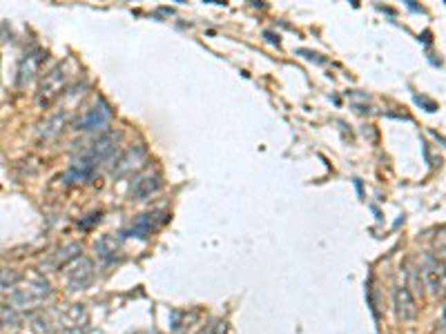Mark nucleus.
<instances>
[{"label":"nucleus","mask_w":446,"mask_h":334,"mask_svg":"<svg viewBox=\"0 0 446 334\" xmlns=\"http://www.w3.org/2000/svg\"><path fill=\"white\" fill-rule=\"evenodd\" d=\"M112 107L107 103H96L94 107H89L85 114L76 120V129L81 131H96V129H105L112 123Z\"/></svg>","instance_id":"nucleus-7"},{"label":"nucleus","mask_w":446,"mask_h":334,"mask_svg":"<svg viewBox=\"0 0 446 334\" xmlns=\"http://www.w3.org/2000/svg\"><path fill=\"white\" fill-rule=\"evenodd\" d=\"M49 321H52L54 334H85L89 328V315L83 306L69 303L65 308L49 310Z\"/></svg>","instance_id":"nucleus-2"},{"label":"nucleus","mask_w":446,"mask_h":334,"mask_svg":"<svg viewBox=\"0 0 446 334\" xmlns=\"http://www.w3.org/2000/svg\"><path fill=\"white\" fill-rule=\"evenodd\" d=\"M118 143H121V134H118V131H105V134L92 140L89 145H85L81 149V154L89 156L92 160H96V163H101V160H107L116 154Z\"/></svg>","instance_id":"nucleus-6"},{"label":"nucleus","mask_w":446,"mask_h":334,"mask_svg":"<svg viewBox=\"0 0 446 334\" xmlns=\"http://www.w3.org/2000/svg\"><path fill=\"white\" fill-rule=\"evenodd\" d=\"M163 185V180H161V174L158 171H145V174H138L134 180H132V185H130V196L134 201H147V198H152L158 189H161Z\"/></svg>","instance_id":"nucleus-10"},{"label":"nucleus","mask_w":446,"mask_h":334,"mask_svg":"<svg viewBox=\"0 0 446 334\" xmlns=\"http://www.w3.org/2000/svg\"><path fill=\"white\" fill-rule=\"evenodd\" d=\"M21 281H23V275L16 268H0V290L12 292Z\"/></svg>","instance_id":"nucleus-17"},{"label":"nucleus","mask_w":446,"mask_h":334,"mask_svg":"<svg viewBox=\"0 0 446 334\" xmlns=\"http://www.w3.org/2000/svg\"><path fill=\"white\" fill-rule=\"evenodd\" d=\"M67 78H69V74H67V67L63 63H58V65H54L52 69H49V72L43 76L41 85H38V92H36L38 105H41V107L52 105L54 100L65 92Z\"/></svg>","instance_id":"nucleus-3"},{"label":"nucleus","mask_w":446,"mask_h":334,"mask_svg":"<svg viewBox=\"0 0 446 334\" xmlns=\"http://www.w3.org/2000/svg\"><path fill=\"white\" fill-rule=\"evenodd\" d=\"M43 58H45V54L41 52V49H34V52L23 56L21 65H18V85L25 87L29 80L38 74V69H41V65H43Z\"/></svg>","instance_id":"nucleus-13"},{"label":"nucleus","mask_w":446,"mask_h":334,"mask_svg":"<svg viewBox=\"0 0 446 334\" xmlns=\"http://www.w3.org/2000/svg\"><path fill=\"white\" fill-rule=\"evenodd\" d=\"M94 279H96L94 261L87 257H78L65 268V283H67V288L74 292L87 290L94 283Z\"/></svg>","instance_id":"nucleus-4"},{"label":"nucleus","mask_w":446,"mask_h":334,"mask_svg":"<svg viewBox=\"0 0 446 334\" xmlns=\"http://www.w3.org/2000/svg\"><path fill=\"white\" fill-rule=\"evenodd\" d=\"M96 160H92L89 156H83V154H78L74 160H72V165H69V169L65 171V183H85V180H89L94 176V171H96Z\"/></svg>","instance_id":"nucleus-11"},{"label":"nucleus","mask_w":446,"mask_h":334,"mask_svg":"<svg viewBox=\"0 0 446 334\" xmlns=\"http://www.w3.org/2000/svg\"><path fill=\"white\" fill-rule=\"evenodd\" d=\"M14 321V308L12 306H0V330L7 328Z\"/></svg>","instance_id":"nucleus-19"},{"label":"nucleus","mask_w":446,"mask_h":334,"mask_svg":"<svg viewBox=\"0 0 446 334\" xmlns=\"http://www.w3.org/2000/svg\"><path fill=\"white\" fill-rule=\"evenodd\" d=\"M69 123V111H56L49 118H45L41 125H38V136L41 138H54L67 127Z\"/></svg>","instance_id":"nucleus-15"},{"label":"nucleus","mask_w":446,"mask_h":334,"mask_svg":"<svg viewBox=\"0 0 446 334\" xmlns=\"http://www.w3.org/2000/svg\"><path fill=\"white\" fill-rule=\"evenodd\" d=\"M424 283L433 297L446 295V259L431 257L424 266Z\"/></svg>","instance_id":"nucleus-8"},{"label":"nucleus","mask_w":446,"mask_h":334,"mask_svg":"<svg viewBox=\"0 0 446 334\" xmlns=\"http://www.w3.org/2000/svg\"><path fill=\"white\" fill-rule=\"evenodd\" d=\"M145 163H147V149L143 145L127 147L125 151H121V154L116 156L114 165H112V176L114 178L130 176L134 171L141 169Z\"/></svg>","instance_id":"nucleus-5"},{"label":"nucleus","mask_w":446,"mask_h":334,"mask_svg":"<svg viewBox=\"0 0 446 334\" xmlns=\"http://www.w3.org/2000/svg\"><path fill=\"white\" fill-rule=\"evenodd\" d=\"M158 214H161V212H145V214H141V216H138V219L132 223L130 230H125V234H127V236H136V239L150 236L152 232L156 230L158 223H161Z\"/></svg>","instance_id":"nucleus-14"},{"label":"nucleus","mask_w":446,"mask_h":334,"mask_svg":"<svg viewBox=\"0 0 446 334\" xmlns=\"http://www.w3.org/2000/svg\"><path fill=\"white\" fill-rule=\"evenodd\" d=\"M201 334H230V326H227V321L219 319V321H212Z\"/></svg>","instance_id":"nucleus-18"},{"label":"nucleus","mask_w":446,"mask_h":334,"mask_svg":"<svg viewBox=\"0 0 446 334\" xmlns=\"http://www.w3.org/2000/svg\"><path fill=\"white\" fill-rule=\"evenodd\" d=\"M118 252H121V245H118V241L116 236L112 234H105L96 241V254L101 261L105 263H114L118 259Z\"/></svg>","instance_id":"nucleus-16"},{"label":"nucleus","mask_w":446,"mask_h":334,"mask_svg":"<svg viewBox=\"0 0 446 334\" xmlns=\"http://www.w3.org/2000/svg\"><path fill=\"white\" fill-rule=\"evenodd\" d=\"M78 257H81V245H78V243H67V245H63V248H56L52 254L47 257L45 266L52 268V270H63L72 261H76Z\"/></svg>","instance_id":"nucleus-12"},{"label":"nucleus","mask_w":446,"mask_h":334,"mask_svg":"<svg viewBox=\"0 0 446 334\" xmlns=\"http://www.w3.org/2000/svg\"><path fill=\"white\" fill-rule=\"evenodd\" d=\"M393 306H395V315H398L406 323L415 321V319H418V315H420L418 299L413 297V292L409 290V286H395V290H393Z\"/></svg>","instance_id":"nucleus-9"},{"label":"nucleus","mask_w":446,"mask_h":334,"mask_svg":"<svg viewBox=\"0 0 446 334\" xmlns=\"http://www.w3.org/2000/svg\"><path fill=\"white\" fill-rule=\"evenodd\" d=\"M49 297H52V283L43 275H32L9 292V306L14 310H34L49 301Z\"/></svg>","instance_id":"nucleus-1"}]
</instances>
